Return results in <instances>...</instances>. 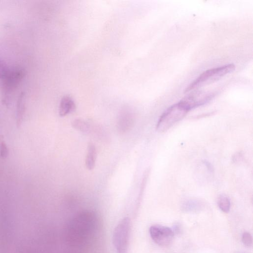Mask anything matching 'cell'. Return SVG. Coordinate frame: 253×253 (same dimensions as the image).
<instances>
[{"label":"cell","instance_id":"obj_8","mask_svg":"<svg viewBox=\"0 0 253 253\" xmlns=\"http://www.w3.org/2000/svg\"><path fill=\"white\" fill-rule=\"evenodd\" d=\"M76 105L73 100L69 96H65L60 100L59 115L64 117L75 110Z\"/></svg>","mask_w":253,"mask_h":253},{"label":"cell","instance_id":"obj_14","mask_svg":"<svg viewBox=\"0 0 253 253\" xmlns=\"http://www.w3.org/2000/svg\"><path fill=\"white\" fill-rule=\"evenodd\" d=\"M242 240L244 245L248 247L252 246L253 238L251 234L249 232H244L242 235Z\"/></svg>","mask_w":253,"mask_h":253},{"label":"cell","instance_id":"obj_16","mask_svg":"<svg viewBox=\"0 0 253 253\" xmlns=\"http://www.w3.org/2000/svg\"><path fill=\"white\" fill-rule=\"evenodd\" d=\"M9 67L6 64L0 59V79H2L7 73Z\"/></svg>","mask_w":253,"mask_h":253},{"label":"cell","instance_id":"obj_12","mask_svg":"<svg viewBox=\"0 0 253 253\" xmlns=\"http://www.w3.org/2000/svg\"><path fill=\"white\" fill-rule=\"evenodd\" d=\"M72 126L81 131L88 132L89 130V125L81 119H76L72 122Z\"/></svg>","mask_w":253,"mask_h":253},{"label":"cell","instance_id":"obj_15","mask_svg":"<svg viewBox=\"0 0 253 253\" xmlns=\"http://www.w3.org/2000/svg\"><path fill=\"white\" fill-rule=\"evenodd\" d=\"M8 155V149L4 141L0 143V157L2 159L6 158Z\"/></svg>","mask_w":253,"mask_h":253},{"label":"cell","instance_id":"obj_13","mask_svg":"<svg viewBox=\"0 0 253 253\" xmlns=\"http://www.w3.org/2000/svg\"><path fill=\"white\" fill-rule=\"evenodd\" d=\"M201 203L196 200H189L183 204V208L186 211H193L200 207Z\"/></svg>","mask_w":253,"mask_h":253},{"label":"cell","instance_id":"obj_1","mask_svg":"<svg viewBox=\"0 0 253 253\" xmlns=\"http://www.w3.org/2000/svg\"><path fill=\"white\" fill-rule=\"evenodd\" d=\"M95 221L92 214L82 213L72 220L69 226V238L74 241H82L88 238L94 231Z\"/></svg>","mask_w":253,"mask_h":253},{"label":"cell","instance_id":"obj_10","mask_svg":"<svg viewBox=\"0 0 253 253\" xmlns=\"http://www.w3.org/2000/svg\"><path fill=\"white\" fill-rule=\"evenodd\" d=\"M25 111V99L24 94L22 93L20 94L17 105L16 110V124L18 127L21 125Z\"/></svg>","mask_w":253,"mask_h":253},{"label":"cell","instance_id":"obj_11","mask_svg":"<svg viewBox=\"0 0 253 253\" xmlns=\"http://www.w3.org/2000/svg\"><path fill=\"white\" fill-rule=\"evenodd\" d=\"M217 204L219 209L224 212H228L230 209V201L225 195H221L218 198Z\"/></svg>","mask_w":253,"mask_h":253},{"label":"cell","instance_id":"obj_2","mask_svg":"<svg viewBox=\"0 0 253 253\" xmlns=\"http://www.w3.org/2000/svg\"><path fill=\"white\" fill-rule=\"evenodd\" d=\"M235 70L233 64H228L220 67L210 69L204 71L185 88L188 92L201 86L211 84Z\"/></svg>","mask_w":253,"mask_h":253},{"label":"cell","instance_id":"obj_5","mask_svg":"<svg viewBox=\"0 0 253 253\" xmlns=\"http://www.w3.org/2000/svg\"><path fill=\"white\" fill-rule=\"evenodd\" d=\"M25 75L23 68L15 66L9 68L8 70L2 79V89L4 95H9L22 81Z\"/></svg>","mask_w":253,"mask_h":253},{"label":"cell","instance_id":"obj_4","mask_svg":"<svg viewBox=\"0 0 253 253\" xmlns=\"http://www.w3.org/2000/svg\"><path fill=\"white\" fill-rule=\"evenodd\" d=\"M130 229V220L128 217L122 219L115 227L112 242L117 253H127Z\"/></svg>","mask_w":253,"mask_h":253},{"label":"cell","instance_id":"obj_3","mask_svg":"<svg viewBox=\"0 0 253 253\" xmlns=\"http://www.w3.org/2000/svg\"><path fill=\"white\" fill-rule=\"evenodd\" d=\"M189 111L179 101L166 110L159 119L156 129L165 132L182 119Z\"/></svg>","mask_w":253,"mask_h":253},{"label":"cell","instance_id":"obj_6","mask_svg":"<svg viewBox=\"0 0 253 253\" xmlns=\"http://www.w3.org/2000/svg\"><path fill=\"white\" fill-rule=\"evenodd\" d=\"M215 93L205 91H194L186 96L180 102L189 111L209 102L214 97Z\"/></svg>","mask_w":253,"mask_h":253},{"label":"cell","instance_id":"obj_9","mask_svg":"<svg viewBox=\"0 0 253 253\" xmlns=\"http://www.w3.org/2000/svg\"><path fill=\"white\" fill-rule=\"evenodd\" d=\"M96 159V150L95 145L92 143H89L87 145V154L85 158V166L88 170H92L95 165Z\"/></svg>","mask_w":253,"mask_h":253},{"label":"cell","instance_id":"obj_7","mask_svg":"<svg viewBox=\"0 0 253 253\" xmlns=\"http://www.w3.org/2000/svg\"><path fill=\"white\" fill-rule=\"evenodd\" d=\"M149 233L154 242L160 246L169 245L174 236V232L170 228L159 225L151 226Z\"/></svg>","mask_w":253,"mask_h":253}]
</instances>
